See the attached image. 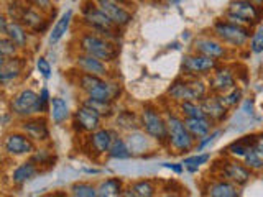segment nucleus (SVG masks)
<instances>
[{"mask_svg":"<svg viewBox=\"0 0 263 197\" xmlns=\"http://www.w3.org/2000/svg\"><path fill=\"white\" fill-rule=\"evenodd\" d=\"M97 187V195L101 197H114V195H122L123 191V183L120 178H109L99 183Z\"/></svg>","mask_w":263,"mask_h":197,"instance_id":"c756f323","label":"nucleus"},{"mask_svg":"<svg viewBox=\"0 0 263 197\" xmlns=\"http://www.w3.org/2000/svg\"><path fill=\"white\" fill-rule=\"evenodd\" d=\"M163 166H164V168H168V169H171V171H175L176 174H181V172L184 171V166H183V164H176V163H163Z\"/></svg>","mask_w":263,"mask_h":197,"instance_id":"09e8293b","label":"nucleus"},{"mask_svg":"<svg viewBox=\"0 0 263 197\" xmlns=\"http://www.w3.org/2000/svg\"><path fill=\"white\" fill-rule=\"evenodd\" d=\"M115 122H117V128L127 131V133H130V131H135V130H140V117H137V113L132 112V110L119 112Z\"/></svg>","mask_w":263,"mask_h":197,"instance_id":"473e14b6","label":"nucleus"},{"mask_svg":"<svg viewBox=\"0 0 263 197\" xmlns=\"http://www.w3.org/2000/svg\"><path fill=\"white\" fill-rule=\"evenodd\" d=\"M212 35L229 48H242L250 41V27L229 20H217L212 25Z\"/></svg>","mask_w":263,"mask_h":197,"instance_id":"423d86ee","label":"nucleus"},{"mask_svg":"<svg viewBox=\"0 0 263 197\" xmlns=\"http://www.w3.org/2000/svg\"><path fill=\"white\" fill-rule=\"evenodd\" d=\"M166 2L171 5H178V4H181V0H166Z\"/></svg>","mask_w":263,"mask_h":197,"instance_id":"5fc2aeb1","label":"nucleus"},{"mask_svg":"<svg viewBox=\"0 0 263 197\" xmlns=\"http://www.w3.org/2000/svg\"><path fill=\"white\" fill-rule=\"evenodd\" d=\"M242 161H243L245 166L249 168L250 171H253V172L263 171V158H261V156L257 151L253 150V148H249V151L245 153Z\"/></svg>","mask_w":263,"mask_h":197,"instance_id":"ea45409f","label":"nucleus"},{"mask_svg":"<svg viewBox=\"0 0 263 197\" xmlns=\"http://www.w3.org/2000/svg\"><path fill=\"white\" fill-rule=\"evenodd\" d=\"M7 25H8V18L4 12H0V33H5L7 30Z\"/></svg>","mask_w":263,"mask_h":197,"instance_id":"8fccbe9b","label":"nucleus"},{"mask_svg":"<svg viewBox=\"0 0 263 197\" xmlns=\"http://www.w3.org/2000/svg\"><path fill=\"white\" fill-rule=\"evenodd\" d=\"M82 23L90 31L102 35L112 41H117L120 38V28L97 7L96 0H86L84 5H82Z\"/></svg>","mask_w":263,"mask_h":197,"instance_id":"f257e3e1","label":"nucleus"},{"mask_svg":"<svg viewBox=\"0 0 263 197\" xmlns=\"http://www.w3.org/2000/svg\"><path fill=\"white\" fill-rule=\"evenodd\" d=\"M38 171H40V168L31 160L18 164L12 172V184L16 187L25 186L31 178H35L38 174Z\"/></svg>","mask_w":263,"mask_h":197,"instance_id":"b1692460","label":"nucleus"},{"mask_svg":"<svg viewBox=\"0 0 263 197\" xmlns=\"http://www.w3.org/2000/svg\"><path fill=\"white\" fill-rule=\"evenodd\" d=\"M79 51L102 60L104 63H112L119 57V46L115 41L90 30L79 36Z\"/></svg>","mask_w":263,"mask_h":197,"instance_id":"f03ea898","label":"nucleus"},{"mask_svg":"<svg viewBox=\"0 0 263 197\" xmlns=\"http://www.w3.org/2000/svg\"><path fill=\"white\" fill-rule=\"evenodd\" d=\"M5 35L10 38L20 49L22 48H27V45H28V30L25 28L20 22H15V20L8 22L7 30H5Z\"/></svg>","mask_w":263,"mask_h":197,"instance_id":"bb28decb","label":"nucleus"},{"mask_svg":"<svg viewBox=\"0 0 263 197\" xmlns=\"http://www.w3.org/2000/svg\"><path fill=\"white\" fill-rule=\"evenodd\" d=\"M245 2H252L255 5H261L263 4V0H245Z\"/></svg>","mask_w":263,"mask_h":197,"instance_id":"864d4df0","label":"nucleus"},{"mask_svg":"<svg viewBox=\"0 0 263 197\" xmlns=\"http://www.w3.org/2000/svg\"><path fill=\"white\" fill-rule=\"evenodd\" d=\"M219 98H220V102L224 104L227 109L230 110V109H234V107H237L238 104L242 102V98H243V90L240 89V87H234V89H230V90H227V92H224V94H219L217 95Z\"/></svg>","mask_w":263,"mask_h":197,"instance_id":"e433bc0d","label":"nucleus"},{"mask_svg":"<svg viewBox=\"0 0 263 197\" xmlns=\"http://www.w3.org/2000/svg\"><path fill=\"white\" fill-rule=\"evenodd\" d=\"M193 49L194 53H199L202 56L212 57V60H222L227 54V46L219 41L216 36H197L193 43Z\"/></svg>","mask_w":263,"mask_h":197,"instance_id":"4468645a","label":"nucleus"},{"mask_svg":"<svg viewBox=\"0 0 263 197\" xmlns=\"http://www.w3.org/2000/svg\"><path fill=\"white\" fill-rule=\"evenodd\" d=\"M10 109L16 117L22 119L48 112L40 101V94H36L33 89H23L18 94H15L10 101Z\"/></svg>","mask_w":263,"mask_h":197,"instance_id":"0eeeda50","label":"nucleus"},{"mask_svg":"<svg viewBox=\"0 0 263 197\" xmlns=\"http://www.w3.org/2000/svg\"><path fill=\"white\" fill-rule=\"evenodd\" d=\"M0 163H2V153H0Z\"/></svg>","mask_w":263,"mask_h":197,"instance_id":"6e6d98bb","label":"nucleus"},{"mask_svg":"<svg viewBox=\"0 0 263 197\" xmlns=\"http://www.w3.org/2000/svg\"><path fill=\"white\" fill-rule=\"evenodd\" d=\"M78 87L81 90H84L87 97L97 98V101H107V102H115L122 92L119 84H114V82L107 81L105 77H99L94 76V74H86V72H79Z\"/></svg>","mask_w":263,"mask_h":197,"instance_id":"7ed1b4c3","label":"nucleus"},{"mask_svg":"<svg viewBox=\"0 0 263 197\" xmlns=\"http://www.w3.org/2000/svg\"><path fill=\"white\" fill-rule=\"evenodd\" d=\"M209 92L211 94H224L227 90L234 89L237 86L234 71L227 68V66H217L216 69L211 72V77L208 81Z\"/></svg>","mask_w":263,"mask_h":197,"instance_id":"9b49d317","label":"nucleus"},{"mask_svg":"<svg viewBox=\"0 0 263 197\" xmlns=\"http://www.w3.org/2000/svg\"><path fill=\"white\" fill-rule=\"evenodd\" d=\"M18 49L20 48L16 46L7 35L0 36V51H2L7 57H15L16 54H18Z\"/></svg>","mask_w":263,"mask_h":197,"instance_id":"79ce46f5","label":"nucleus"},{"mask_svg":"<svg viewBox=\"0 0 263 197\" xmlns=\"http://www.w3.org/2000/svg\"><path fill=\"white\" fill-rule=\"evenodd\" d=\"M22 131L28 138H31L35 143H43L49 140V127L45 117L40 115H33V117H27L22 120L20 125Z\"/></svg>","mask_w":263,"mask_h":197,"instance_id":"2eb2a0df","label":"nucleus"},{"mask_svg":"<svg viewBox=\"0 0 263 197\" xmlns=\"http://www.w3.org/2000/svg\"><path fill=\"white\" fill-rule=\"evenodd\" d=\"M250 51L255 53V54L263 53V27H260L252 35V40H250Z\"/></svg>","mask_w":263,"mask_h":197,"instance_id":"37998d69","label":"nucleus"},{"mask_svg":"<svg viewBox=\"0 0 263 197\" xmlns=\"http://www.w3.org/2000/svg\"><path fill=\"white\" fill-rule=\"evenodd\" d=\"M49 117H51L54 125H63L71 117L68 102L61 97H51V102H49Z\"/></svg>","mask_w":263,"mask_h":197,"instance_id":"a878e982","label":"nucleus"},{"mask_svg":"<svg viewBox=\"0 0 263 197\" xmlns=\"http://www.w3.org/2000/svg\"><path fill=\"white\" fill-rule=\"evenodd\" d=\"M15 22H20L25 28L35 31V33H41L48 28V20L43 15V10H40V8L33 7L30 4L22 5L18 18H16Z\"/></svg>","mask_w":263,"mask_h":197,"instance_id":"f8f14e48","label":"nucleus"},{"mask_svg":"<svg viewBox=\"0 0 263 197\" xmlns=\"http://www.w3.org/2000/svg\"><path fill=\"white\" fill-rule=\"evenodd\" d=\"M96 4L119 28L127 27L132 22V18H134V15H132L128 8L125 5L115 2V0H96Z\"/></svg>","mask_w":263,"mask_h":197,"instance_id":"dca6fc26","label":"nucleus"},{"mask_svg":"<svg viewBox=\"0 0 263 197\" xmlns=\"http://www.w3.org/2000/svg\"><path fill=\"white\" fill-rule=\"evenodd\" d=\"M168 97L171 102L175 104H179V102H184V101H193V95H191V89H189V84H187V77L181 76L178 77L173 84L170 86L168 89Z\"/></svg>","mask_w":263,"mask_h":197,"instance_id":"393cba45","label":"nucleus"},{"mask_svg":"<svg viewBox=\"0 0 263 197\" xmlns=\"http://www.w3.org/2000/svg\"><path fill=\"white\" fill-rule=\"evenodd\" d=\"M23 69V63L20 61V57L15 56V60H8L5 66L0 69V86L7 84V82H12L22 74Z\"/></svg>","mask_w":263,"mask_h":197,"instance_id":"7c9ffc66","label":"nucleus"},{"mask_svg":"<svg viewBox=\"0 0 263 197\" xmlns=\"http://www.w3.org/2000/svg\"><path fill=\"white\" fill-rule=\"evenodd\" d=\"M76 68L79 72H86V74H94L99 77H107L109 76V68H107V63L102 60H97V57L86 54V53H79L76 56Z\"/></svg>","mask_w":263,"mask_h":197,"instance_id":"6ab92c4d","label":"nucleus"},{"mask_svg":"<svg viewBox=\"0 0 263 197\" xmlns=\"http://www.w3.org/2000/svg\"><path fill=\"white\" fill-rule=\"evenodd\" d=\"M179 115L183 119H193V117H204V112L201 109L199 101H184L178 104Z\"/></svg>","mask_w":263,"mask_h":197,"instance_id":"f704fd0d","label":"nucleus"},{"mask_svg":"<svg viewBox=\"0 0 263 197\" xmlns=\"http://www.w3.org/2000/svg\"><path fill=\"white\" fill-rule=\"evenodd\" d=\"M217 66V60L202 56L199 53H191L183 57L181 69H183V74H187V76H205V74H211Z\"/></svg>","mask_w":263,"mask_h":197,"instance_id":"9d476101","label":"nucleus"},{"mask_svg":"<svg viewBox=\"0 0 263 197\" xmlns=\"http://www.w3.org/2000/svg\"><path fill=\"white\" fill-rule=\"evenodd\" d=\"M226 20L237 25H243V27H252V25L261 20L260 5L245 2V0H232L227 5Z\"/></svg>","mask_w":263,"mask_h":197,"instance_id":"6e6552de","label":"nucleus"},{"mask_svg":"<svg viewBox=\"0 0 263 197\" xmlns=\"http://www.w3.org/2000/svg\"><path fill=\"white\" fill-rule=\"evenodd\" d=\"M219 178L227 179L238 187H243L249 184L250 179L253 178V171L247 168L243 161H238L235 158H229V160H224V163H220Z\"/></svg>","mask_w":263,"mask_h":197,"instance_id":"1a4fd4ad","label":"nucleus"},{"mask_svg":"<svg viewBox=\"0 0 263 197\" xmlns=\"http://www.w3.org/2000/svg\"><path fill=\"white\" fill-rule=\"evenodd\" d=\"M25 2L40 8V10H43V12H48L53 5V0H25Z\"/></svg>","mask_w":263,"mask_h":197,"instance_id":"a18cd8bd","label":"nucleus"},{"mask_svg":"<svg viewBox=\"0 0 263 197\" xmlns=\"http://www.w3.org/2000/svg\"><path fill=\"white\" fill-rule=\"evenodd\" d=\"M140 128L153 142H158L160 145H166L168 142L166 119H164V115L155 105H145L142 112H140Z\"/></svg>","mask_w":263,"mask_h":197,"instance_id":"39448f33","label":"nucleus"},{"mask_svg":"<svg viewBox=\"0 0 263 197\" xmlns=\"http://www.w3.org/2000/svg\"><path fill=\"white\" fill-rule=\"evenodd\" d=\"M183 120H184L187 131L196 140V143L205 135H209L214 128V123L205 117H193V119H183Z\"/></svg>","mask_w":263,"mask_h":197,"instance_id":"5701e85b","label":"nucleus"},{"mask_svg":"<svg viewBox=\"0 0 263 197\" xmlns=\"http://www.w3.org/2000/svg\"><path fill=\"white\" fill-rule=\"evenodd\" d=\"M69 191L76 197H96L97 195V187L89 183H76L71 186Z\"/></svg>","mask_w":263,"mask_h":197,"instance_id":"a19ab883","label":"nucleus"},{"mask_svg":"<svg viewBox=\"0 0 263 197\" xmlns=\"http://www.w3.org/2000/svg\"><path fill=\"white\" fill-rule=\"evenodd\" d=\"M125 143L130 150V154H143L152 148V138L140 128L135 131H130L125 138Z\"/></svg>","mask_w":263,"mask_h":197,"instance_id":"4be33fe9","label":"nucleus"},{"mask_svg":"<svg viewBox=\"0 0 263 197\" xmlns=\"http://www.w3.org/2000/svg\"><path fill=\"white\" fill-rule=\"evenodd\" d=\"M40 101H41V104L45 105V109L49 112V102H51V95H49V92H48V89H46V87L41 89V92H40Z\"/></svg>","mask_w":263,"mask_h":197,"instance_id":"de8ad7c7","label":"nucleus"},{"mask_svg":"<svg viewBox=\"0 0 263 197\" xmlns=\"http://www.w3.org/2000/svg\"><path fill=\"white\" fill-rule=\"evenodd\" d=\"M115 2H119V4H122V5H125V7H128V5L132 4V0H115Z\"/></svg>","mask_w":263,"mask_h":197,"instance_id":"603ef678","label":"nucleus"},{"mask_svg":"<svg viewBox=\"0 0 263 197\" xmlns=\"http://www.w3.org/2000/svg\"><path fill=\"white\" fill-rule=\"evenodd\" d=\"M107 154L110 156V158L114 160H127L130 158V150L128 146L125 143V140H123L117 131L114 133V138H112V143L109 146V151H107Z\"/></svg>","mask_w":263,"mask_h":197,"instance_id":"72a5a7b5","label":"nucleus"},{"mask_svg":"<svg viewBox=\"0 0 263 197\" xmlns=\"http://www.w3.org/2000/svg\"><path fill=\"white\" fill-rule=\"evenodd\" d=\"M252 148L263 158V133H255V140H253Z\"/></svg>","mask_w":263,"mask_h":197,"instance_id":"49530a36","label":"nucleus"},{"mask_svg":"<svg viewBox=\"0 0 263 197\" xmlns=\"http://www.w3.org/2000/svg\"><path fill=\"white\" fill-rule=\"evenodd\" d=\"M164 119H166V127H168L166 145L171 148V150H175L176 153L193 151L196 146V140L187 131L183 117L173 113V112H166L164 113Z\"/></svg>","mask_w":263,"mask_h":197,"instance_id":"20e7f679","label":"nucleus"},{"mask_svg":"<svg viewBox=\"0 0 263 197\" xmlns=\"http://www.w3.org/2000/svg\"><path fill=\"white\" fill-rule=\"evenodd\" d=\"M253 140H255V133L242 136L240 140H237V142L230 143V145L226 148V154L229 156V158L242 160L243 156H245V153L249 151V148H252Z\"/></svg>","mask_w":263,"mask_h":197,"instance_id":"cd10ccee","label":"nucleus"},{"mask_svg":"<svg viewBox=\"0 0 263 197\" xmlns=\"http://www.w3.org/2000/svg\"><path fill=\"white\" fill-rule=\"evenodd\" d=\"M201 109L204 112V117L209 119L212 123H222L227 119L229 109L220 102V98L217 97V94H208L205 97H202L201 101Z\"/></svg>","mask_w":263,"mask_h":197,"instance_id":"f3484780","label":"nucleus"},{"mask_svg":"<svg viewBox=\"0 0 263 197\" xmlns=\"http://www.w3.org/2000/svg\"><path fill=\"white\" fill-rule=\"evenodd\" d=\"M156 184L152 179H140L130 186L128 192H122V195H135V197H152L156 194Z\"/></svg>","mask_w":263,"mask_h":197,"instance_id":"c85d7f7f","label":"nucleus"},{"mask_svg":"<svg viewBox=\"0 0 263 197\" xmlns=\"http://www.w3.org/2000/svg\"><path fill=\"white\" fill-rule=\"evenodd\" d=\"M30 160L35 163L38 168H41V166H53L56 156H54V153L51 150L41 148V150H35V151L31 153V158Z\"/></svg>","mask_w":263,"mask_h":197,"instance_id":"58836bf2","label":"nucleus"},{"mask_svg":"<svg viewBox=\"0 0 263 197\" xmlns=\"http://www.w3.org/2000/svg\"><path fill=\"white\" fill-rule=\"evenodd\" d=\"M36 69L40 71V74L43 76L45 79L51 77V64L48 63V60L45 56H40L36 60Z\"/></svg>","mask_w":263,"mask_h":197,"instance_id":"c03bdc74","label":"nucleus"},{"mask_svg":"<svg viewBox=\"0 0 263 197\" xmlns=\"http://www.w3.org/2000/svg\"><path fill=\"white\" fill-rule=\"evenodd\" d=\"M238 186L232 184L227 179L222 178H216L214 181L205 186V195L211 197H238L240 195V191H238Z\"/></svg>","mask_w":263,"mask_h":197,"instance_id":"412c9836","label":"nucleus"},{"mask_svg":"<svg viewBox=\"0 0 263 197\" xmlns=\"http://www.w3.org/2000/svg\"><path fill=\"white\" fill-rule=\"evenodd\" d=\"M4 150L10 156H22V154H31L36 150L35 142L28 138L23 131H13L8 133L4 140Z\"/></svg>","mask_w":263,"mask_h":197,"instance_id":"ddd939ff","label":"nucleus"},{"mask_svg":"<svg viewBox=\"0 0 263 197\" xmlns=\"http://www.w3.org/2000/svg\"><path fill=\"white\" fill-rule=\"evenodd\" d=\"M84 105L90 107L92 110H96L101 117H110L114 115V102H107V101H97V98H92V97H87L84 102Z\"/></svg>","mask_w":263,"mask_h":197,"instance_id":"c9c22d12","label":"nucleus"},{"mask_svg":"<svg viewBox=\"0 0 263 197\" xmlns=\"http://www.w3.org/2000/svg\"><path fill=\"white\" fill-rule=\"evenodd\" d=\"M211 160V154L209 153H197L196 151V154H193V156H187V158H184L183 160V166L187 169V171H191V172H196L197 169H199L202 164H205Z\"/></svg>","mask_w":263,"mask_h":197,"instance_id":"4c0bfd02","label":"nucleus"},{"mask_svg":"<svg viewBox=\"0 0 263 197\" xmlns=\"http://www.w3.org/2000/svg\"><path fill=\"white\" fill-rule=\"evenodd\" d=\"M114 133H115V130H110V128H97L96 131H92V133L89 135L90 151H94L96 156L105 154L109 151Z\"/></svg>","mask_w":263,"mask_h":197,"instance_id":"aec40b11","label":"nucleus"},{"mask_svg":"<svg viewBox=\"0 0 263 197\" xmlns=\"http://www.w3.org/2000/svg\"><path fill=\"white\" fill-rule=\"evenodd\" d=\"M71 20H72V10H68L61 15V18L56 22L54 28L51 30V33H49V45H56L58 41L68 33Z\"/></svg>","mask_w":263,"mask_h":197,"instance_id":"2f4dec72","label":"nucleus"},{"mask_svg":"<svg viewBox=\"0 0 263 197\" xmlns=\"http://www.w3.org/2000/svg\"><path fill=\"white\" fill-rule=\"evenodd\" d=\"M101 115L84 104H81L78 110L74 112V125H78L79 130L86 131V133H92L97 128H101Z\"/></svg>","mask_w":263,"mask_h":197,"instance_id":"a211bd4d","label":"nucleus"},{"mask_svg":"<svg viewBox=\"0 0 263 197\" xmlns=\"http://www.w3.org/2000/svg\"><path fill=\"white\" fill-rule=\"evenodd\" d=\"M8 60H7V56L2 53V51H0V69H2L4 68V66H5V63H7Z\"/></svg>","mask_w":263,"mask_h":197,"instance_id":"3c124183","label":"nucleus"}]
</instances>
